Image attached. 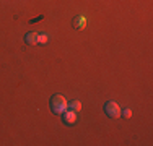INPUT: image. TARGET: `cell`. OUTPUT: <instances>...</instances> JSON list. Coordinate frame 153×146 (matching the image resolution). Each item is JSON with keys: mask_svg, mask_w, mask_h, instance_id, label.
I'll return each mask as SVG.
<instances>
[{"mask_svg": "<svg viewBox=\"0 0 153 146\" xmlns=\"http://www.w3.org/2000/svg\"><path fill=\"white\" fill-rule=\"evenodd\" d=\"M62 120H64V123H67V125H74L76 122V112L72 111V109H67V111L62 114Z\"/></svg>", "mask_w": 153, "mask_h": 146, "instance_id": "obj_3", "label": "cell"}, {"mask_svg": "<svg viewBox=\"0 0 153 146\" xmlns=\"http://www.w3.org/2000/svg\"><path fill=\"white\" fill-rule=\"evenodd\" d=\"M68 109H72V111H75V112H80V109H82V102L80 101L68 102Z\"/></svg>", "mask_w": 153, "mask_h": 146, "instance_id": "obj_6", "label": "cell"}, {"mask_svg": "<svg viewBox=\"0 0 153 146\" xmlns=\"http://www.w3.org/2000/svg\"><path fill=\"white\" fill-rule=\"evenodd\" d=\"M25 42H26L28 46L38 44V32H28V34L25 36Z\"/></svg>", "mask_w": 153, "mask_h": 146, "instance_id": "obj_4", "label": "cell"}, {"mask_svg": "<svg viewBox=\"0 0 153 146\" xmlns=\"http://www.w3.org/2000/svg\"><path fill=\"white\" fill-rule=\"evenodd\" d=\"M47 42H49V36H47L46 32L38 34V44H47Z\"/></svg>", "mask_w": 153, "mask_h": 146, "instance_id": "obj_7", "label": "cell"}, {"mask_svg": "<svg viewBox=\"0 0 153 146\" xmlns=\"http://www.w3.org/2000/svg\"><path fill=\"white\" fill-rule=\"evenodd\" d=\"M74 24H75L76 29H83V28H85V24H86V18L83 16V15H80V16H76L74 20Z\"/></svg>", "mask_w": 153, "mask_h": 146, "instance_id": "obj_5", "label": "cell"}, {"mask_svg": "<svg viewBox=\"0 0 153 146\" xmlns=\"http://www.w3.org/2000/svg\"><path fill=\"white\" fill-rule=\"evenodd\" d=\"M104 112H106V115L111 117V119L121 117V105L116 101H108L106 104H104Z\"/></svg>", "mask_w": 153, "mask_h": 146, "instance_id": "obj_2", "label": "cell"}, {"mask_svg": "<svg viewBox=\"0 0 153 146\" xmlns=\"http://www.w3.org/2000/svg\"><path fill=\"white\" fill-rule=\"evenodd\" d=\"M67 109H68V102L62 94H54V96L51 97V111H52L54 114L62 115Z\"/></svg>", "mask_w": 153, "mask_h": 146, "instance_id": "obj_1", "label": "cell"}, {"mask_svg": "<svg viewBox=\"0 0 153 146\" xmlns=\"http://www.w3.org/2000/svg\"><path fill=\"white\" fill-rule=\"evenodd\" d=\"M121 115L124 119H130V117H132V111H130V109H124V111H121Z\"/></svg>", "mask_w": 153, "mask_h": 146, "instance_id": "obj_8", "label": "cell"}]
</instances>
